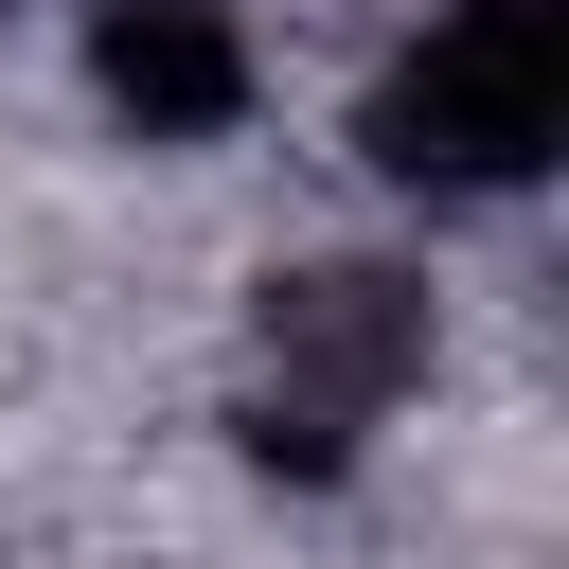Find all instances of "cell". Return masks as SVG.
Listing matches in <instances>:
<instances>
[{
	"instance_id": "cell-1",
	"label": "cell",
	"mask_w": 569,
	"mask_h": 569,
	"mask_svg": "<svg viewBox=\"0 0 569 569\" xmlns=\"http://www.w3.org/2000/svg\"><path fill=\"white\" fill-rule=\"evenodd\" d=\"M569 142V0H427L356 89V160L409 213H498Z\"/></svg>"
},
{
	"instance_id": "cell-2",
	"label": "cell",
	"mask_w": 569,
	"mask_h": 569,
	"mask_svg": "<svg viewBox=\"0 0 569 569\" xmlns=\"http://www.w3.org/2000/svg\"><path fill=\"white\" fill-rule=\"evenodd\" d=\"M71 89H89V124L142 142V160H213V142H249V107H267V36H249L231 0H89Z\"/></svg>"
}]
</instances>
